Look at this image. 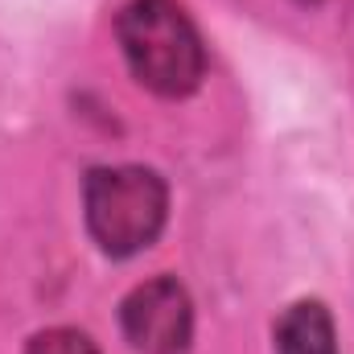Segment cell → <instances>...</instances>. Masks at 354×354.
I'll use <instances>...</instances> for the list:
<instances>
[{"label":"cell","instance_id":"2","mask_svg":"<svg viewBox=\"0 0 354 354\" xmlns=\"http://www.w3.org/2000/svg\"><path fill=\"white\" fill-rule=\"evenodd\" d=\"M83 198H87V227L95 243L115 260L145 252L161 235L169 210L165 181L140 165L95 169L87 177Z\"/></svg>","mask_w":354,"mask_h":354},{"label":"cell","instance_id":"1","mask_svg":"<svg viewBox=\"0 0 354 354\" xmlns=\"http://www.w3.org/2000/svg\"><path fill=\"white\" fill-rule=\"evenodd\" d=\"M115 33H120L132 75L149 91H157L165 99H181V95L198 91L202 75H206V50H202V37L181 4L132 0L120 12Z\"/></svg>","mask_w":354,"mask_h":354},{"label":"cell","instance_id":"5","mask_svg":"<svg viewBox=\"0 0 354 354\" xmlns=\"http://www.w3.org/2000/svg\"><path fill=\"white\" fill-rule=\"evenodd\" d=\"M25 354H99V346L91 342L87 334L58 326V330H46V334H37V338L29 342V351H25Z\"/></svg>","mask_w":354,"mask_h":354},{"label":"cell","instance_id":"3","mask_svg":"<svg viewBox=\"0 0 354 354\" xmlns=\"http://www.w3.org/2000/svg\"><path fill=\"white\" fill-rule=\"evenodd\" d=\"M124 338L140 354H185L194 338V305L174 276L136 284L120 309Z\"/></svg>","mask_w":354,"mask_h":354},{"label":"cell","instance_id":"4","mask_svg":"<svg viewBox=\"0 0 354 354\" xmlns=\"http://www.w3.org/2000/svg\"><path fill=\"white\" fill-rule=\"evenodd\" d=\"M276 351L280 354H338L330 309L322 301L288 305L280 326H276Z\"/></svg>","mask_w":354,"mask_h":354}]
</instances>
